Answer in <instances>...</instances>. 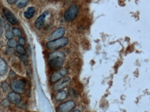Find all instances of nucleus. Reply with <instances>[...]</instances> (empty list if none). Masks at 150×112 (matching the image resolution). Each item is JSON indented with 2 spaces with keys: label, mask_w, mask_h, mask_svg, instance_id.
Wrapping results in <instances>:
<instances>
[{
  "label": "nucleus",
  "mask_w": 150,
  "mask_h": 112,
  "mask_svg": "<svg viewBox=\"0 0 150 112\" xmlns=\"http://www.w3.org/2000/svg\"><path fill=\"white\" fill-rule=\"evenodd\" d=\"M49 15V12L45 11L39 16L35 22V27L37 29L40 30L44 25L46 17Z\"/></svg>",
  "instance_id": "9"
},
{
  "label": "nucleus",
  "mask_w": 150,
  "mask_h": 112,
  "mask_svg": "<svg viewBox=\"0 0 150 112\" xmlns=\"http://www.w3.org/2000/svg\"><path fill=\"white\" fill-rule=\"evenodd\" d=\"M7 45L10 48H15L17 46V42L15 39H9V40L7 42Z\"/></svg>",
  "instance_id": "18"
},
{
  "label": "nucleus",
  "mask_w": 150,
  "mask_h": 112,
  "mask_svg": "<svg viewBox=\"0 0 150 112\" xmlns=\"http://www.w3.org/2000/svg\"><path fill=\"white\" fill-rule=\"evenodd\" d=\"M13 32L14 36L17 37H20L21 36L22 32L20 29L17 28H14L13 29Z\"/></svg>",
  "instance_id": "19"
},
{
  "label": "nucleus",
  "mask_w": 150,
  "mask_h": 112,
  "mask_svg": "<svg viewBox=\"0 0 150 112\" xmlns=\"http://www.w3.org/2000/svg\"><path fill=\"white\" fill-rule=\"evenodd\" d=\"M53 87V90L57 92L67 87L70 85L71 79L69 77H65L57 82Z\"/></svg>",
  "instance_id": "7"
},
{
  "label": "nucleus",
  "mask_w": 150,
  "mask_h": 112,
  "mask_svg": "<svg viewBox=\"0 0 150 112\" xmlns=\"http://www.w3.org/2000/svg\"><path fill=\"white\" fill-rule=\"evenodd\" d=\"M79 12L78 6L76 4H73L66 10L64 14L65 20L67 22L73 21L78 15Z\"/></svg>",
  "instance_id": "4"
},
{
  "label": "nucleus",
  "mask_w": 150,
  "mask_h": 112,
  "mask_svg": "<svg viewBox=\"0 0 150 112\" xmlns=\"http://www.w3.org/2000/svg\"><path fill=\"white\" fill-rule=\"evenodd\" d=\"M69 43V39L66 37H62L46 43V47L51 50H57L66 46Z\"/></svg>",
  "instance_id": "2"
},
{
  "label": "nucleus",
  "mask_w": 150,
  "mask_h": 112,
  "mask_svg": "<svg viewBox=\"0 0 150 112\" xmlns=\"http://www.w3.org/2000/svg\"><path fill=\"white\" fill-rule=\"evenodd\" d=\"M71 112H81V111L79 109H76V110H74L73 111Z\"/></svg>",
  "instance_id": "26"
},
{
  "label": "nucleus",
  "mask_w": 150,
  "mask_h": 112,
  "mask_svg": "<svg viewBox=\"0 0 150 112\" xmlns=\"http://www.w3.org/2000/svg\"><path fill=\"white\" fill-rule=\"evenodd\" d=\"M7 99L10 103L18 104L21 100V97L16 92H11L8 94Z\"/></svg>",
  "instance_id": "10"
},
{
  "label": "nucleus",
  "mask_w": 150,
  "mask_h": 112,
  "mask_svg": "<svg viewBox=\"0 0 150 112\" xmlns=\"http://www.w3.org/2000/svg\"><path fill=\"white\" fill-rule=\"evenodd\" d=\"M76 106V103L73 101L70 100L61 103L58 107L57 112H70Z\"/></svg>",
  "instance_id": "6"
},
{
  "label": "nucleus",
  "mask_w": 150,
  "mask_h": 112,
  "mask_svg": "<svg viewBox=\"0 0 150 112\" xmlns=\"http://www.w3.org/2000/svg\"><path fill=\"white\" fill-rule=\"evenodd\" d=\"M67 94L65 91H61L59 92L56 95V100L59 102L62 101L66 98Z\"/></svg>",
  "instance_id": "14"
},
{
  "label": "nucleus",
  "mask_w": 150,
  "mask_h": 112,
  "mask_svg": "<svg viewBox=\"0 0 150 112\" xmlns=\"http://www.w3.org/2000/svg\"><path fill=\"white\" fill-rule=\"evenodd\" d=\"M5 36L6 37L7 39H11L13 38L14 35L13 33V32L10 31L8 30L5 33Z\"/></svg>",
  "instance_id": "20"
},
{
  "label": "nucleus",
  "mask_w": 150,
  "mask_h": 112,
  "mask_svg": "<svg viewBox=\"0 0 150 112\" xmlns=\"http://www.w3.org/2000/svg\"><path fill=\"white\" fill-rule=\"evenodd\" d=\"M10 87L18 93L23 94L26 92V82L23 79H14L10 82Z\"/></svg>",
  "instance_id": "3"
},
{
  "label": "nucleus",
  "mask_w": 150,
  "mask_h": 112,
  "mask_svg": "<svg viewBox=\"0 0 150 112\" xmlns=\"http://www.w3.org/2000/svg\"><path fill=\"white\" fill-rule=\"evenodd\" d=\"M7 2L8 3V4L12 5V4H14L16 3L17 0H7Z\"/></svg>",
  "instance_id": "24"
},
{
  "label": "nucleus",
  "mask_w": 150,
  "mask_h": 112,
  "mask_svg": "<svg viewBox=\"0 0 150 112\" xmlns=\"http://www.w3.org/2000/svg\"><path fill=\"white\" fill-rule=\"evenodd\" d=\"M8 68V65L6 61L0 57V75H5L7 72Z\"/></svg>",
  "instance_id": "12"
},
{
  "label": "nucleus",
  "mask_w": 150,
  "mask_h": 112,
  "mask_svg": "<svg viewBox=\"0 0 150 112\" xmlns=\"http://www.w3.org/2000/svg\"><path fill=\"white\" fill-rule=\"evenodd\" d=\"M1 87L3 89L4 92H7L9 91L10 90V87L9 86L7 83H6V82H3L1 85Z\"/></svg>",
  "instance_id": "21"
},
{
  "label": "nucleus",
  "mask_w": 150,
  "mask_h": 112,
  "mask_svg": "<svg viewBox=\"0 0 150 112\" xmlns=\"http://www.w3.org/2000/svg\"><path fill=\"white\" fill-rule=\"evenodd\" d=\"M68 70L66 67L61 68L56 72L54 73L51 77V81L55 83L60 80L68 74Z\"/></svg>",
  "instance_id": "5"
},
{
  "label": "nucleus",
  "mask_w": 150,
  "mask_h": 112,
  "mask_svg": "<svg viewBox=\"0 0 150 112\" xmlns=\"http://www.w3.org/2000/svg\"><path fill=\"white\" fill-rule=\"evenodd\" d=\"M9 103L10 102L8 101V100L7 99H4L1 102V104L3 106L5 107H7L9 105Z\"/></svg>",
  "instance_id": "22"
},
{
  "label": "nucleus",
  "mask_w": 150,
  "mask_h": 112,
  "mask_svg": "<svg viewBox=\"0 0 150 112\" xmlns=\"http://www.w3.org/2000/svg\"><path fill=\"white\" fill-rule=\"evenodd\" d=\"M3 10L4 15L8 22L13 25L16 24V19L13 12L6 8H4Z\"/></svg>",
  "instance_id": "11"
},
{
  "label": "nucleus",
  "mask_w": 150,
  "mask_h": 112,
  "mask_svg": "<svg viewBox=\"0 0 150 112\" xmlns=\"http://www.w3.org/2000/svg\"><path fill=\"white\" fill-rule=\"evenodd\" d=\"M65 54L60 51L51 52L48 56L49 66L51 69L58 71L62 68L64 64Z\"/></svg>",
  "instance_id": "1"
},
{
  "label": "nucleus",
  "mask_w": 150,
  "mask_h": 112,
  "mask_svg": "<svg viewBox=\"0 0 150 112\" xmlns=\"http://www.w3.org/2000/svg\"><path fill=\"white\" fill-rule=\"evenodd\" d=\"M3 30L2 29L1 26L0 25V37L2 36V34H3Z\"/></svg>",
  "instance_id": "25"
},
{
  "label": "nucleus",
  "mask_w": 150,
  "mask_h": 112,
  "mask_svg": "<svg viewBox=\"0 0 150 112\" xmlns=\"http://www.w3.org/2000/svg\"><path fill=\"white\" fill-rule=\"evenodd\" d=\"M68 95L72 98H77L79 96V94L77 91L72 87L69 88L68 89Z\"/></svg>",
  "instance_id": "15"
},
{
  "label": "nucleus",
  "mask_w": 150,
  "mask_h": 112,
  "mask_svg": "<svg viewBox=\"0 0 150 112\" xmlns=\"http://www.w3.org/2000/svg\"><path fill=\"white\" fill-rule=\"evenodd\" d=\"M17 7L20 8H23L28 4L29 2V0H17Z\"/></svg>",
  "instance_id": "17"
},
{
  "label": "nucleus",
  "mask_w": 150,
  "mask_h": 112,
  "mask_svg": "<svg viewBox=\"0 0 150 112\" xmlns=\"http://www.w3.org/2000/svg\"><path fill=\"white\" fill-rule=\"evenodd\" d=\"M18 42H19V44H20L19 45H21L23 46L25 45V43H26L25 38L23 37L20 38L19 39Z\"/></svg>",
  "instance_id": "23"
},
{
  "label": "nucleus",
  "mask_w": 150,
  "mask_h": 112,
  "mask_svg": "<svg viewBox=\"0 0 150 112\" xmlns=\"http://www.w3.org/2000/svg\"><path fill=\"white\" fill-rule=\"evenodd\" d=\"M16 51H17V52L21 56H25L26 55V50L23 46L21 45H17L16 46Z\"/></svg>",
  "instance_id": "16"
},
{
  "label": "nucleus",
  "mask_w": 150,
  "mask_h": 112,
  "mask_svg": "<svg viewBox=\"0 0 150 112\" xmlns=\"http://www.w3.org/2000/svg\"><path fill=\"white\" fill-rule=\"evenodd\" d=\"M66 32V29L64 27H61L54 31L48 38L50 41L55 40L58 38H62Z\"/></svg>",
  "instance_id": "8"
},
{
  "label": "nucleus",
  "mask_w": 150,
  "mask_h": 112,
  "mask_svg": "<svg viewBox=\"0 0 150 112\" xmlns=\"http://www.w3.org/2000/svg\"><path fill=\"white\" fill-rule=\"evenodd\" d=\"M35 8L33 7L28 8L27 10L24 13V16L27 19H30L34 16L35 12Z\"/></svg>",
  "instance_id": "13"
}]
</instances>
